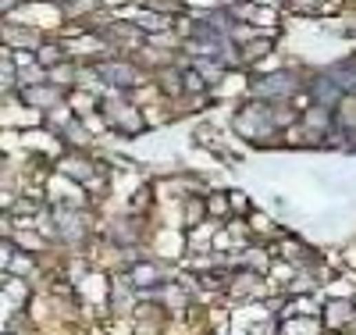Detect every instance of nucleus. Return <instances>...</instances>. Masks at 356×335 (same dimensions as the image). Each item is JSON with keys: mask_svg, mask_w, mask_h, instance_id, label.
<instances>
[{"mask_svg": "<svg viewBox=\"0 0 356 335\" xmlns=\"http://www.w3.org/2000/svg\"><path fill=\"white\" fill-rule=\"evenodd\" d=\"M100 75H107L111 82H118V86H129L132 82V68H121V65H103Z\"/></svg>", "mask_w": 356, "mask_h": 335, "instance_id": "nucleus-1", "label": "nucleus"}, {"mask_svg": "<svg viewBox=\"0 0 356 335\" xmlns=\"http://www.w3.org/2000/svg\"><path fill=\"white\" fill-rule=\"evenodd\" d=\"M154 278H157V271H154V267H146V264H143V267H136V282H139V285H150Z\"/></svg>", "mask_w": 356, "mask_h": 335, "instance_id": "nucleus-2", "label": "nucleus"}]
</instances>
